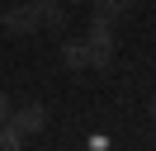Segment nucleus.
Listing matches in <instances>:
<instances>
[{"label":"nucleus","mask_w":156,"mask_h":151,"mask_svg":"<svg viewBox=\"0 0 156 151\" xmlns=\"http://www.w3.org/2000/svg\"><path fill=\"white\" fill-rule=\"evenodd\" d=\"M0 28H5L10 38H29V33H38V28H43L38 5H33V0H24V5H10L5 14H0Z\"/></svg>","instance_id":"nucleus-1"},{"label":"nucleus","mask_w":156,"mask_h":151,"mask_svg":"<svg viewBox=\"0 0 156 151\" xmlns=\"http://www.w3.org/2000/svg\"><path fill=\"white\" fill-rule=\"evenodd\" d=\"M85 52H90V66H99V71L114 61V28H109L104 19H95V24H90V33H85Z\"/></svg>","instance_id":"nucleus-2"},{"label":"nucleus","mask_w":156,"mask_h":151,"mask_svg":"<svg viewBox=\"0 0 156 151\" xmlns=\"http://www.w3.org/2000/svg\"><path fill=\"white\" fill-rule=\"evenodd\" d=\"M5 123H10L19 137H33V132L48 128V109H43V104H24V109H10V118H5Z\"/></svg>","instance_id":"nucleus-3"},{"label":"nucleus","mask_w":156,"mask_h":151,"mask_svg":"<svg viewBox=\"0 0 156 151\" xmlns=\"http://www.w3.org/2000/svg\"><path fill=\"white\" fill-rule=\"evenodd\" d=\"M33 5H38L43 28H66V5L62 0H33Z\"/></svg>","instance_id":"nucleus-4"},{"label":"nucleus","mask_w":156,"mask_h":151,"mask_svg":"<svg viewBox=\"0 0 156 151\" xmlns=\"http://www.w3.org/2000/svg\"><path fill=\"white\" fill-rule=\"evenodd\" d=\"M128 9H133V0H95V19H104V24L123 19Z\"/></svg>","instance_id":"nucleus-5"},{"label":"nucleus","mask_w":156,"mask_h":151,"mask_svg":"<svg viewBox=\"0 0 156 151\" xmlns=\"http://www.w3.org/2000/svg\"><path fill=\"white\" fill-rule=\"evenodd\" d=\"M62 61H66L71 71H85V66H90V52H85V43H62Z\"/></svg>","instance_id":"nucleus-6"},{"label":"nucleus","mask_w":156,"mask_h":151,"mask_svg":"<svg viewBox=\"0 0 156 151\" xmlns=\"http://www.w3.org/2000/svg\"><path fill=\"white\" fill-rule=\"evenodd\" d=\"M0 151H24V137L10 128V123H0Z\"/></svg>","instance_id":"nucleus-7"},{"label":"nucleus","mask_w":156,"mask_h":151,"mask_svg":"<svg viewBox=\"0 0 156 151\" xmlns=\"http://www.w3.org/2000/svg\"><path fill=\"white\" fill-rule=\"evenodd\" d=\"M5 118H10V94L0 90V123H5Z\"/></svg>","instance_id":"nucleus-8"},{"label":"nucleus","mask_w":156,"mask_h":151,"mask_svg":"<svg viewBox=\"0 0 156 151\" xmlns=\"http://www.w3.org/2000/svg\"><path fill=\"white\" fill-rule=\"evenodd\" d=\"M147 113H151V123H156V99H151V109H147Z\"/></svg>","instance_id":"nucleus-9"},{"label":"nucleus","mask_w":156,"mask_h":151,"mask_svg":"<svg viewBox=\"0 0 156 151\" xmlns=\"http://www.w3.org/2000/svg\"><path fill=\"white\" fill-rule=\"evenodd\" d=\"M62 5H80V0H62Z\"/></svg>","instance_id":"nucleus-10"}]
</instances>
